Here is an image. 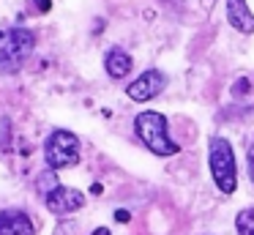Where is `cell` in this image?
Wrapping results in <instances>:
<instances>
[{"label": "cell", "mask_w": 254, "mask_h": 235, "mask_svg": "<svg viewBox=\"0 0 254 235\" xmlns=\"http://www.w3.org/2000/svg\"><path fill=\"white\" fill-rule=\"evenodd\" d=\"M115 219H118V222H126L128 213H126V211H118V213H115Z\"/></svg>", "instance_id": "15"}, {"label": "cell", "mask_w": 254, "mask_h": 235, "mask_svg": "<svg viewBox=\"0 0 254 235\" xmlns=\"http://www.w3.org/2000/svg\"><path fill=\"white\" fill-rule=\"evenodd\" d=\"M131 66H134L131 55H128L126 49H121V47H112L110 52H107V58H104V69H107V74H110L112 79H123V77L131 71Z\"/></svg>", "instance_id": "9"}, {"label": "cell", "mask_w": 254, "mask_h": 235, "mask_svg": "<svg viewBox=\"0 0 254 235\" xmlns=\"http://www.w3.org/2000/svg\"><path fill=\"white\" fill-rule=\"evenodd\" d=\"M227 5V22L241 33H254V14L246 0H224Z\"/></svg>", "instance_id": "8"}, {"label": "cell", "mask_w": 254, "mask_h": 235, "mask_svg": "<svg viewBox=\"0 0 254 235\" xmlns=\"http://www.w3.org/2000/svg\"><path fill=\"white\" fill-rule=\"evenodd\" d=\"M44 158L50 169H66L79 161V140L66 129H55L44 142Z\"/></svg>", "instance_id": "4"}, {"label": "cell", "mask_w": 254, "mask_h": 235, "mask_svg": "<svg viewBox=\"0 0 254 235\" xmlns=\"http://www.w3.org/2000/svg\"><path fill=\"white\" fill-rule=\"evenodd\" d=\"M0 235H36V224L19 208L0 211Z\"/></svg>", "instance_id": "7"}, {"label": "cell", "mask_w": 254, "mask_h": 235, "mask_svg": "<svg viewBox=\"0 0 254 235\" xmlns=\"http://www.w3.org/2000/svg\"><path fill=\"white\" fill-rule=\"evenodd\" d=\"M8 120H0V151H8Z\"/></svg>", "instance_id": "11"}, {"label": "cell", "mask_w": 254, "mask_h": 235, "mask_svg": "<svg viewBox=\"0 0 254 235\" xmlns=\"http://www.w3.org/2000/svg\"><path fill=\"white\" fill-rule=\"evenodd\" d=\"M235 230H238V235H254V208H246V211L238 213Z\"/></svg>", "instance_id": "10"}, {"label": "cell", "mask_w": 254, "mask_h": 235, "mask_svg": "<svg viewBox=\"0 0 254 235\" xmlns=\"http://www.w3.org/2000/svg\"><path fill=\"white\" fill-rule=\"evenodd\" d=\"M134 131L145 142V148L150 153H156V156H175L181 151L178 142L170 137V123H167V118L161 112H153V109L139 112L134 118Z\"/></svg>", "instance_id": "1"}, {"label": "cell", "mask_w": 254, "mask_h": 235, "mask_svg": "<svg viewBox=\"0 0 254 235\" xmlns=\"http://www.w3.org/2000/svg\"><path fill=\"white\" fill-rule=\"evenodd\" d=\"M36 47V33L28 27L0 30V74H17Z\"/></svg>", "instance_id": "3"}, {"label": "cell", "mask_w": 254, "mask_h": 235, "mask_svg": "<svg viewBox=\"0 0 254 235\" xmlns=\"http://www.w3.org/2000/svg\"><path fill=\"white\" fill-rule=\"evenodd\" d=\"M246 161H249V178L254 180V142L249 145V153H246Z\"/></svg>", "instance_id": "12"}, {"label": "cell", "mask_w": 254, "mask_h": 235, "mask_svg": "<svg viewBox=\"0 0 254 235\" xmlns=\"http://www.w3.org/2000/svg\"><path fill=\"white\" fill-rule=\"evenodd\" d=\"M90 235H112V233H110V230H107V227H99V230H93V233H90Z\"/></svg>", "instance_id": "14"}, {"label": "cell", "mask_w": 254, "mask_h": 235, "mask_svg": "<svg viewBox=\"0 0 254 235\" xmlns=\"http://www.w3.org/2000/svg\"><path fill=\"white\" fill-rule=\"evenodd\" d=\"M47 208L58 216H68V213H77L79 208L85 205V194L79 189H71V186H61L58 183L50 194L44 197Z\"/></svg>", "instance_id": "5"}, {"label": "cell", "mask_w": 254, "mask_h": 235, "mask_svg": "<svg viewBox=\"0 0 254 235\" xmlns=\"http://www.w3.org/2000/svg\"><path fill=\"white\" fill-rule=\"evenodd\" d=\"M36 5H39L41 11H50V5H52V3H50V0H36Z\"/></svg>", "instance_id": "13"}, {"label": "cell", "mask_w": 254, "mask_h": 235, "mask_svg": "<svg viewBox=\"0 0 254 235\" xmlns=\"http://www.w3.org/2000/svg\"><path fill=\"white\" fill-rule=\"evenodd\" d=\"M208 167L213 175V183L219 186L221 194H235L238 189V164L232 142L224 137H210L208 142Z\"/></svg>", "instance_id": "2"}, {"label": "cell", "mask_w": 254, "mask_h": 235, "mask_svg": "<svg viewBox=\"0 0 254 235\" xmlns=\"http://www.w3.org/2000/svg\"><path fill=\"white\" fill-rule=\"evenodd\" d=\"M164 87H167V77L161 74L159 69H148L145 74H139L137 79L126 87V93H128L131 101H150V98H156Z\"/></svg>", "instance_id": "6"}]
</instances>
